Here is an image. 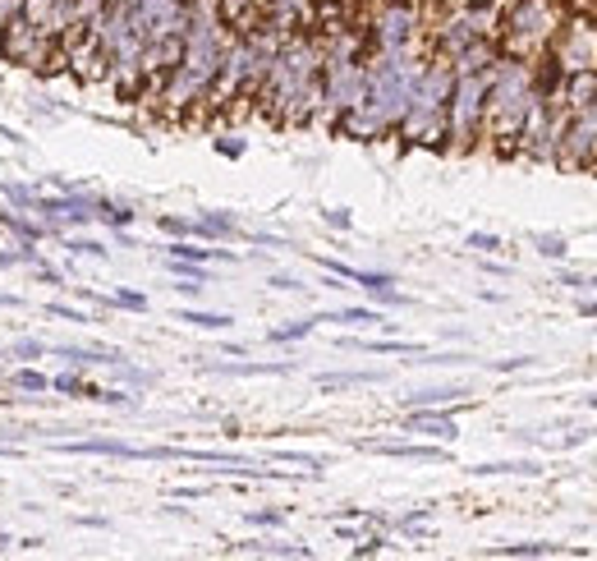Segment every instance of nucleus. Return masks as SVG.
<instances>
[{
    "mask_svg": "<svg viewBox=\"0 0 597 561\" xmlns=\"http://www.w3.org/2000/svg\"><path fill=\"white\" fill-rule=\"evenodd\" d=\"M253 106L281 129L317 124L322 106V37L317 28H298L281 42L276 60L267 65Z\"/></svg>",
    "mask_w": 597,
    "mask_h": 561,
    "instance_id": "nucleus-1",
    "label": "nucleus"
},
{
    "mask_svg": "<svg viewBox=\"0 0 597 561\" xmlns=\"http://www.w3.org/2000/svg\"><path fill=\"white\" fill-rule=\"evenodd\" d=\"M529 97H533V65L514 60V56H497V65L487 69L478 143H487L497 156H514V139H520Z\"/></svg>",
    "mask_w": 597,
    "mask_h": 561,
    "instance_id": "nucleus-2",
    "label": "nucleus"
},
{
    "mask_svg": "<svg viewBox=\"0 0 597 561\" xmlns=\"http://www.w3.org/2000/svg\"><path fill=\"white\" fill-rule=\"evenodd\" d=\"M455 84V69L446 56H427L423 74L410 88V106L395 124V139L410 148H442L446 152V97Z\"/></svg>",
    "mask_w": 597,
    "mask_h": 561,
    "instance_id": "nucleus-3",
    "label": "nucleus"
},
{
    "mask_svg": "<svg viewBox=\"0 0 597 561\" xmlns=\"http://www.w3.org/2000/svg\"><path fill=\"white\" fill-rule=\"evenodd\" d=\"M569 14V0H505L501 10V33H497V46L501 56H514V60H542L547 56L552 37L561 33V23Z\"/></svg>",
    "mask_w": 597,
    "mask_h": 561,
    "instance_id": "nucleus-4",
    "label": "nucleus"
},
{
    "mask_svg": "<svg viewBox=\"0 0 597 561\" xmlns=\"http://www.w3.org/2000/svg\"><path fill=\"white\" fill-rule=\"evenodd\" d=\"M482 97H487V69L482 74H455L446 97V152H474L482 129Z\"/></svg>",
    "mask_w": 597,
    "mask_h": 561,
    "instance_id": "nucleus-5",
    "label": "nucleus"
},
{
    "mask_svg": "<svg viewBox=\"0 0 597 561\" xmlns=\"http://www.w3.org/2000/svg\"><path fill=\"white\" fill-rule=\"evenodd\" d=\"M281 37L298 33V28H317V19H313V0H267V19Z\"/></svg>",
    "mask_w": 597,
    "mask_h": 561,
    "instance_id": "nucleus-6",
    "label": "nucleus"
},
{
    "mask_svg": "<svg viewBox=\"0 0 597 561\" xmlns=\"http://www.w3.org/2000/svg\"><path fill=\"white\" fill-rule=\"evenodd\" d=\"M569 116H579V111H588V106L597 101V69H575V74H565L561 78V88L552 92Z\"/></svg>",
    "mask_w": 597,
    "mask_h": 561,
    "instance_id": "nucleus-7",
    "label": "nucleus"
},
{
    "mask_svg": "<svg viewBox=\"0 0 597 561\" xmlns=\"http://www.w3.org/2000/svg\"><path fill=\"white\" fill-rule=\"evenodd\" d=\"M216 14H221V23L230 33H253L258 23L267 19V0H216Z\"/></svg>",
    "mask_w": 597,
    "mask_h": 561,
    "instance_id": "nucleus-8",
    "label": "nucleus"
},
{
    "mask_svg": "<svg viewBox=\"0 0 597 561\" xmlns=\"http://www.w3.org/2000/svg\"><path fill=\"white\" fill-rule=\"evenodd\" d=\"M404 433H423V437H437V442H455L459 437L450 414H437V405H423V410L404 414Z\"/></svg>",
    "mask_w": 597,
    "mask_h": 561,
    "instance_id": "nucleus-9",
    "label": "nucleus"
},
{
    "mask_svg": "<svg viewBox=\"0 0 597 561\" xmlns=\"http://www.w3.org/2000/svg\"><path fill=\"white\" fill-rule=\"evenodd\" d=\"M60 451H69V456H120V461H139V446H129V442H111V437H84V442H65Z\"/></svg>",
    "mask_w": 597,
    "mask_h": 561,
    "instance_id": "nucleus-10",
    "label": "nucleus"
},
{
    "mask_svg": "<svg viewBox=\"0 0 597 561\" xmlns=\"http://www.w3.org/2000/svg\"><path fill=\"white\" fill-rule=\"evenodd\" d=\"M377 456H400V461H446L442 446H418V442H359Z\"/></svg>",
    "mask_w": 597,
    "mask_h": 561,
    "instance_id": "nucleus-11",
    "label": "nucleus"
},
{
    "mask_svg": "<svg viewBox=\"0 0 597 561\" xmlns=\"http://www.w3.org/2000/svg\"><path fill=\"white\" fill-rule=\"evenodd\" d=\"M92 217H97V221H106V226H129V221H133V207H129V203H111V198L92 194Z\"/></svg>",
    "mask_w": 597,
    "mask_h": 561,
    "instance_id": "nucleus-12",
    "label": "nucleus"
},
{
    "mask_svg": "<svg viewBox=\"0 0 597 561\" xmlns=\"http://www.w3.org/2000/svg\"><path fill=\"white\" fill-rule=\"evenodd\" d=\"M194 235H203V239H235L239 230H235L230 217H221V212H203V217L194 221Z\"/></svg>",
    "mask_w": 597,
    "mask_h": 561,
    "instance_id": "nucleus-13",
    "label": "nucleus"
},
{
    "mask_svg": "<svg viewBox=\"0 0 597 561\" xmlns=\"http://www.w3.org/2000/svg\"><path fill=\"white\" fill-rule=\"evenodd\" d=\"M345 345H354V350H372V355H427L423 345H414V341H345Z\"/></svg>",
    "mask_w": 597,
    "mask_h": 561,
    "instance_id": "nucleus-14",
    "label": "nucleus"
},
{
    "mask_svg": "<svg viewBox=\"0 0 597 561\" xmlns=\"http://www.w3.org/2000/svg\"><path fill=\"white\" fill-rule=\"evenodd\" d=\"M294 364H211L207 373H230V378H262V373H290Z\"/></svg>",
    "mask_w": 597,
    "mask_h": 561,
    "instance_id": "nucleus-15",
    "label": "nucleus"
},
{
    "mask_svg": "<svg viewBox=\"0 0 597 561\" xmlns=\"http://www.w3.org/2000/svg\"><path fill=\"white\" fill-rule=\"evenodd\" d=\"M317 323H349V327H368V323H382L377 309H336V313H317Z\"/></svg>",
    "mask_w": 597,
    "mask_h": 561,
    "instance_id": "nucleus-16",
    "label": "nucleus"
},
{
    "mask_svg": "<svg viewBox=\"0 0 597 561\" xmlns=\"http://www.w3.org/2000/svg\"><path fill=\"white\" fill-rule=\"evenodd\" d=\"M455 396H465V387H427V391L404 396V405H410V410H423V405H446V400H455Z\"/></svg>",
    "mask_w": 597,
    "mask_h": 561,
    "instance_id": "nucleus-17",
    "label": "nucleus"
},
{
    "mask_svg": "<svg viewBox=\"0 0 597 561\" xmlns=\"http://www.w3.org/2000/svg\"><path fill=\"white\" fill-rule=\"evenodd\" d=\"M171 258H184V262H207V258H221V262H230L235 253H226V249H198L194 239H175V244H171Z\"/></svg>",
    "mask_w": 597,
    "mask_h": 561,
    "instance_id": "nucleus-18",
    "label": "nucleus"
},
{
    "mask_svg": "<svg viewBox=\"0 0 597 561\" xmlns=\"http://www.w3.org/2000/svg\"><path fill=\"white\" fill-rule=\"evenodd\" d=\"M179 323H194V327H203V332H226L235 317H226V313H207V309H179Z\"/></svg>",
    "mask_w": 597,
    "mask_h": 561,
    "instance_id": "nucleus-19",
    "label": "nucleus"
},
{
    "mask_svg": "<svg viewBox=\"0 0 597 561\" xmlns=\"http://www.w3.org/2000/svg\"><path fill=\"white\" fill-rule=\"evenodd\" d=\"M0 226H10L14 235H23V239H33V244H37V239H42V235H51L46 226H37V221H28V217H23V212H19V217H14V212H0Z\"/></svg>",
    "mask_w": 597,
    "mask_h": 561,
    "instance_id": "nucleus-20",
    "label": "nucleus"
},
{
    "mask_svg": "<svg viewBox=\"0 0 597 561\" xmlns=\"http://www.w3.org/2000/svg\"><path fill=\"white\" fill-rule=\"evenodd\" d=\"M363 382H377V373H327L317 378L322 391H340V387H363Z\"/></svg>",
    "mask_w": 597,
    "mask_h": 561,
    "instance_id": "nucleus-21",
    "label": "nucleus"
},
{
    "mask_svg": "<svg viewBox=\"0 0 597 561\" xmlns=\"http://www.w3.org/2000/svg\"><path fill=\"white\" fill-rule=\"evenodd\" d=\"M561 548L556 543H505V548H492V557H556Z\"/></svg>",
    "mask_w": 597,
    "mask_h": 561,
    "instance_id": "nucleus-22",
    "label": "nucleus"
},
{
    "mask_svg": "<svg viewBox=\"0 0 597 561\" xmlns=\"http://www.w3.org/2000/svg\"><path fill=\"white\" fill-rule=\"evenodd\" d=\"M10 387L14 391H51V378H46V373H37V368H19L14 378H10Z\"/></svg>",
    "mask_w": 597,
    "mask_h": 561,
    "instance_id": "nucleus-23",
    "label": "nucleus"
},
{
    "mask_svg": "<svg viewBox=\"0 0 597 561\" xmlns=\"http://www.w3.org/2000/svg\"><path fill=\"white\" fill-rule=\"evenodd\" d=\"M474 474H542L533 461H497V465H478Z\"/></svg>",
    "mask_w": 597,
    "mask_h": 561,
    "instance_id": "nucleus-24",
    "label": "nucleus"
},
{
    "mask_svg": "<svg viewBox=\"0 0 597 561\" xmlns=\"http://www.w3.org/2000/svg\"><path fill=\"white\" fill-rule=\"evenodd\" d=\"M5 198H10L14 207H23V212H33L42 194H37V189H28V184H14V180H10V184H5Z\"/></svg>",
    "mask_w": 597,
    "mask_h": 561,
    "instance_id": "nucleus-25",
    "label": "nucleus"
},
{
    "mask_svg": "<svg viewBox=\"0 0 597 561\" xmlns=\"http://www.w3.org/2000/svg\"><path fill=\"white\" fill-rule=\"evenodd\" d=\"M65 244H69V249H74L78 258H106V244H101V239H84V235H69Z\"/></svg>",
    "mask_w": 597,
    "mask_h": 561,
    "instance_id": "nucleus-26",
    "label": "nucleus"
},
{
    "mask_svg": "<svg viewBox=\"0 0 597 561\" xmlns=\"http://www.w3.org/2000/svg\"><path fill=\"white\" fill-rule=\"evenodd\" d=\"M317 327V317H304V323H290V327H276V332H271V341H276V345H285V341H298V336H308Z\"/></svg>",
    "mask_w": 597,
    "mask_h": 561,
    "instance_id": "nucleus-27",
    "label": "nucleus"
},
{
    "mask_svg": "<svg viewBox=\"0 0 597 561\" xmlns=\"http://www.w3.org/2000/svg\"><path fill=\"white\" fill-rule=\"evenodd\" d=\"M276 461H285V465H308L313 474L327 469V461H322V456H308V451H276Z\"/></svg>",
    "mask_w": 597,
    "mask_h": 561,
    "instance_id": "nucleus-28",
    "label": "nucleus"
},
{
    "mask_svg": "<svg viewBox=\"0 0 597 561\" xmlns=\"http://www.w3.org/2000/svg\"><path fill=\"white\" fill-rule=\"evenodd\" d=\"M84 378H78V373H56V378H51V391H65V396H84Z\"/></svg>",
    "mask_w": 597,
    "mask_h": 561,
    "instance_id": "nucleus-29",
    "label": "nucleus"
},
{
    "mask_svg": "<svg viewBox=\"0 0 597 561\" xmlns=\"http://www.w3.org/2000/svg\"><path fill=\"white\" fill-rule=\"evenodd\" d=\"M537 253H542V258H565L569 249H565L561 235H537Z\"/></svg>",
    "mask_w": 597,
    "mask_h": 561,
    "instance_id": "nucleus-30",
    "label": "nucleus"
},
{
    "mask_svg": "<svg viewBox=\"0 0 597 561\" xmlns=\"http://www.w3.org/2000/svg\"><path fill=\"white\" fill-rule=\"evenodd\" d=\"M10 355H14V359H42V355H46V345H42V341H14V345H10Z\"/></svg>",
    "mask_w": 597,
    "mask_h": 561,
    "instance_id": "nucleus-31",
    "label": "nucleus"
},
{
    "mask_svg": "<svg viewBox=\"0 0 597 561\" xmlns=\"http://www.w3.org/2000/svg\"><path fill=\"white\" fill-rule=\"evenodd\" d=\"M115 309H133V313H143L147 309V295H139V290H120V295H111Z\"/></svg>",
    "mask_w": 597,
    "mask_h": 561,
    "instance_id": "nucleus-32",
    "label": "nucleus"
},
{
    "mask_svg": "<svg viewBox=\"0 0 597 561\" xmlns=\"http://www.w3.org/2000/svg\"><path fill=\"white\" fill-rule=\"evenodd\" d=\"M171 267H175V276H184V281H203V285H207V272H203L198 262H184V258H175Z\"/></svg>",
    "mask_w": 597,
    "mask_h": 561,
    "instance_id": "nucleus-33",
    "label": "nucleus"
},
{
    "mask_svg": "<svg viewBox=\"0 0 597 561\" xmlns=\"http://www.w3.org/2000/svg\"><path fill=\"white\" fill-rule=\"evenodd\" d=\"M161 230L175 235V239H184V235H194V221H184V217H161Z\"/></svg>",
    "mask_w": 597,
    "mask_h": 561,
    "instance_id": "nucleus-34",
    "label": "nucleus"
},
{
    "mask_svg": "<svg viewBox=\"0 0 597 561\" xmlns=\"http://www.w3.org/2000/svg\"><path fill=\"white\" fill-rule=\"evenodd\" d=\"M469 249H478V253H497L501 239H497V235H469Z\"/></svg>",
    "mask_w": 597,
    "mask_h": 561,
    "instance_id": "nucleus-35",
    "label": "nucleus"
},
{
    "mask_svg": "<svg viewBox=\"0 0 597 561\" xmlns=\"http://www.w3.org/2000/svg\"><path fill=\"white\" fill-rule=\"evenodd\" d=\"M386 543H391V539H386V533H372V539H363V543H359L354 552H359V557H372V552H382Z\"/></svg>",
    "mask_w": 597,
    "mask_h": 561,
    "instance_id": "nucleus-36",
    "label": "nucleus"
},
{
    "mask_svg": "<svg viewBox=\"0 0 597 561\" xmlns=\"http://www.w3.org/2000/svg\"><path fill=\"white\" fill-rule=\"evenodd\" d=\"M51 313H56V317H65V323H88V317L78 313V309H69V304H51Z\"/></svg>",
    "mask_w": 597,
    "mask_h": 561,
    "instance_id": "nucleus-37",
    "label": "nucleus"
},
{
    "mask_svg": "<svg viewBox=\"0 0 597 561\" xmlns=\"http://www.w3.org/2000/svg\"><path fill=\"white\" fill-rule=\"evenodd\" d=\"M529 364H533V359H524V355H520V359H497L492 368H497V373H514V368H529Z\"/></svg>",
    "mask_w": 597,
    "mask_h": 561,
    "instance_id": "nucleus-38",
    "label": "nucleus"
},
{
    "mask_svg": "<svg viewBox=\"0 0 597 561\" xmlns=\"http://www.w3.org/2000/svg\"><path fill=\"white\" fill-rule=\"evenodd\" d=\"M327 226H336V230H349V212L331 207V212H327Z\"/></svg>",
    "mask_w": 597,
    "mask_h": 561,
    "instance_id": "nucleus-39",
    "label": "nucleus"
},
{
    "mask_svg": "<svg viewBox=\"0 0 597 561\" xmlns=\"http://www.w3.org/2000/svg\"><path fill=\"white\" fill-rule=\"evenodd\" d=\"M249 520H253V525H281L285 516H281V511H253Z\"/></svg>",
    "mask_w": 597,
    "mask_h": 561,
    "instance_id": "nucleus-40",
    "label": "nucleus"
},
{
    "mask_svg": "<svg viewBox=\"0 0 597 561\" xmlns=\"http://www.w3.org/2000/svg\"><path fill=\"white\" fill-rule=\"evenodd\" d=\"M271 285H276V290H298V281H294V276H271Z\"/></svg>",
    "mask_w": 597,
    "mask_h": 561,
    "instance_id": "nucleus-41",
    "label": "nucleus"
},
{
    "mask_svg": "<svg viewBox=\"0 0 597 561\" xmlns=\"http://www.w3.org/2000/svg\"><path fill=\"white\" fill-rule=\"evenodd\" d=\"M579 313H584V317H597V304H579Z\"/></svg>",
    "mask_w": 597,
    "mask_h": 561,
    "instance_id": "nucleus-42",
    "label": "nucleus"
},
{
    "mask_svg": "<svg viewBox=\"0 0 597 561\" xmlns=\"http://www.w3.org/2000/svg\"><path fill=\"white\" fill-rule=\"evenodd\" d=\"M0 267H14V253H0Z\"/></svg>",
    "mask_w": 597,
    "mask_h": 561,
    "instance_id": "nucleus-43",
    "label": "nucleus"
},
{
    "mask_svg": "<svg viewBox=\"0 0 597 561\" xmlns=\"http://www.w3.org/2000/svg\"><path fill=\"white\" fill-rule=\"evenodd\" d=\"M588 171H597V143H593V162H588Z\"/></svg>",
    "mask_w": 597,
    "mask_h": 561,
    "instance_id": "nucleus-44",
    "label": "nucleus"
},
{
    "mask_svg": "<svg viewBox=\"0 0 597 561\" xmlns=\"http://www.w3.org/2000/svg\"><path fill=\"white\" fill-rule=\"evenodd\" d=\"M5 543H14V539H5V533H0V552H5Z\"/></svg>",
    "mask_w": 597,
    "mask_h": 561,
    "instance_id": "nucleus-45",
    "label": "nucleus"
},
{
    "mask_svg": "<svg viewBox=\"0 0 597 561\" xmlns=\"http://www.w3.org/2000/svg\"><path fill=\"white\" fill-rule=\"evenodd\" d=\"M588 405H593V410H597V396H593V400H588Z\"/></svg>",
    "mask_w": 597,
    "mask_h": 561,
    "instance_id": "nucleus-46",
    "label": "nucleus"
}]
</instances>
